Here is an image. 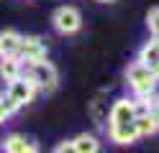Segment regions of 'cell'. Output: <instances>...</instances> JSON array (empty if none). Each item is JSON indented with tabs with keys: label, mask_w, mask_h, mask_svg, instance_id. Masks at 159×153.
<instances>
[{
	"label": "cell",
	"mask_w": 159,
	"mask_h": 153,
	"mask_svg": "<svg viewBox=\"0 0 159 153\" xmlns=\"http://www.w3.org/2000/svg\"><path fill=\"white\" fill-rule=\"evenodd\" d=\"M23 74L34 82L36 92H46L49 95V92H54L57 84H59V71H57V66L52 64V61H46V59L23 64Z\"/></svg>",
	"instance_id": "6da1fadb"
},
{
	"label": "cell",
	"mask_w": 159,
	"mask_h": 153,
	"mask_svg": "<svg viewBox=\"0 0 159 153\" xmlns=\"http://www.w3.org/2000/svg\"><path fill=\"white\" fill-rule=\"evenodd\" d=\"M126 84L131 89V95L139 97V95H152V92H157L159 79L154 77V71L149 66L139 64V61H131L126 66Z\"/></svg>",
	"instance_id": "7a4b0ae2"
},
{
	"label": "cell",
	"mask_w": 159,
	"mask_h": 153,
	"mask_svg": "<svg viewBox=\"0 0 159 153\" xmlns=\"http://www.w3.org/2000/svg\"><path fill=\"white\" fill-rule=\"evenodd\" d=\"M52 26L57 33L62 36H72L82 28V13L75 8V5H59L54 13H52Z\"/></svg>",
	"instance_id": "3957f363"
},
{
	"label": "cell",
	"mask_w": 159,
	"mask_h": 153,
	"mask_svg": "<svg viewBox=\"0 0 159 153\" xmlns=\"http://www.w3.org/2000/svg\"><path fill=\"white\" fill-rule=\"evenodd\" d=\"M34 97H36V87H34V82L28 79L26 74H21V77H18V79H13V82H8L5 100H11L18 110H21V107H26V105H31V102H34Z\"/></svg>",
	"instance_id": "277c9868"
},
{
	"label": "cell",
	"mask_w": 159,
	"mask_h": 153,
	"mask_svg": "<svg viewBox=\"0 0 159 153\" xmlns=\"http://www.w3.org/2000/svg\"><path fill=\"white\" fill-rule=\"evenodd\" d=\"M49 49H46V41L41 36H21V44H18L16 56L23 61V64H31V61H41L46 59Z\"/></svg>",
	"instance_id": "5b68a950"
},
{
	"label": "cell",
	"mask_w": 159,
	"mask_h": 153,
	"mask_svg": "<svg viewBox=\"0 0 159 153\" xmlns=\"http://www.w3.org/2000/svg\"><path fill=\"white\" fill-rule=\"evenodd\" d=\"M136 110H134V97H118L111 112H108V125H123V122H134Z\"/></svg>",
	"instance_id": "8992f818"
},
{
	"label": "cell",
	"mask_w": 159,
	"mask_h": 153,
	"mask_svg": "<svg viewBox=\"0 0 159 153\" xmlns=\"http://www.w3.org/2000/svg\"><path fill=\"white\" fill-rule=\"evenodd\" d=\"M105 133L116 146H131L139 140V133L134 122H123V125H105Z\"/></svg>",
	"instance_id": "52a82bcc"
},
{
	"label": "cell",
	"mask_w": 159,
	"mask_h": 153,
	"mask_svg": "<svg viewBox=\"0 0 159 153\" xmlns=\"http://www.w3.org/2000/svg\"><path fill=\"white\" fill-rule=\"evenodd\" d=\"M23 74V61L18 59V56H3L0 59V79L5 82H13Z\"/></svg>",
	"instance_id": "ba28073f"
},
{
	"label": "cell",
	"mask_w": 159,
	"mask_h": 153,
	"mask_svg": "<svg viewBox=\"0 0 159 153\" xmlns=\"http://www.w3.org/2000/svg\"><path fill=\"white\" fill-rule=\"evenodd\" d=\"M18 44H21V33L13 28H5L0 31V59L3 56H16Z\"/></svg>",
	"instance_id": "9c48e42d"
},
{
	"label": "cell",
	"mask_w": 159,
	"mask_h": 153,
	"mask_svg": "<svg viewBox=\"0 0 159 153\" xmlns=\"http://www.w3.org/2000/svg\"><path fill=\"white\" fill-rule=\"evenodd\" d=\"M108 112H111V105L105 102V92H100V95L90 102V115H93L98 128H105L108 125Z\"/></svg>",
	"instance_id": "30bf717a"
},
{
	"label": "cell",
	"mask_w": 159,
	"mask_h": 153,
	"mask_svg": "<svg viewBox=\"0 0 159 153\" xmlns=\"http://www.w3.org/2000/svg\"><path fill=\"white\" fill-rule=\"evenodd\" d=\"M136 61L152 69V66L157 64V61H159V41H157V38L146 41V44H144L141 49H139V54H136Z\"/></svg>",
	"instance_id": "8fae6325"
},
{
	"label": "cell",
	"mask_w": 159,
	"mask_h": 153,
	"mask_svg": "<svg viewBox=\"0 0 159 153\" xmlns=\"http://www.w3.org/2000/svg\"><path fill=\"white\" fill-rule=\"evenodd\" d=\"M77 153H100V138L93 133H80L77 138H72Z\"/></svg>",
	"instance_id": "7c38bea8"
},
{
	"label": "cell",
	"mask_w": 159,
	"mask_h": 153,
	"mask_svg": "<svg viewBox=\"0 0 159 153\" xmlns=\"http://www.w3.org/2000/svg\"><path fill=\"white\" fill-rule=\"evenodd\" d=\"M0 146H3V153H23L31 146V140L26 135H21V133H11V135H5V140Z\"/></svg>",
	"instance_id": "4fadbf2b"
},
{
	"label": "cell",
	"mask_w": 159,
	"mask_h": 153,
	"mask_svg": "<svg viewBox=\"0 0 159 153\" xmlns=\"http://www.w3.org/2000/svg\"><path fill=\"white\" fill-rule=\"evenodd\" d=\"M134 125H136L139 138H146V135L159 133V122H157L154 117H149V115H136V117H134Z\"/></svg>",
	"instance_id": "5bb4252c"
},
{
	"label": "cell",
	"mask_w": 159,
	"mask_h": 153,
	"mask_svg": "<svg viewBox=\"0 0 159 153\" xmlns=\"http://www.w3.org/2000/svg\"><path fill=\"white\" fill-rule=\"evenodd\" d=\"M146 28H149V33H152L154 38H159V5L157 8H149V13H146Z\"/></svg>",
	"instance_id": "9a60e30c"
},
{
	"label": "cell",
	"mask_w": 159,
	"mask_h": 153,
	"mask_svg": "<svg viewBox=\"0 0 159 153\" xmlns=\"http://www.w3.org/2000/svg\"><path fill=\"white\" fill-rule=\"evenodd\" d=\"M16 112H18V107L13 105L11 100H5V95H0V125H3L11 115H16Z\"/></svg>",
	"instance_id": "2e32d148"
},
{
	"label": "cell",
	"mask_w": 159,
	"mask_h": 153,
	"mask_svg": "<svg viewBox=\"0 0 159 153\" xmlns=\"http://www.w3.org/2000/svg\"><path fill=\"white\" fill-rule=\"evenodd\" d=\"M146 115H149V117H154V120L159 122V95H157V92L152 95V100H149V110H146Z\"/></svg>",
	"instance_id": "e0dca14e"
},
{
	"label": "cell",
	"mask_w": 159,
	"mask_h": 153,
	"mask_svg": "<svg viewBox=\"0 0 159 153\" xmlns=\"http://www.w3.org/2000/svg\"><path fill=\"white\" fill-rule=\"evenodd\" d=\"M52 153H77V151H75V143L72 140H62V143H57V146H54Z\"/></svg>",
	"instance_id": "ac0fdd59"
},
{
	"label": "cell",
	"mask_w": 159,
	"mask_h": 153,
	"mask_svg": "<svg viewBox=\"0 0 159 153\" xmlns=\"http://www.w3.org/2000/svg\"><path fill=\"white\" fill-rule=\"evenodd\" d=\"M23 153H41V151H39V148H36V146H34V143H31V146H28V148H26V151H23Z\"/></svg>",
	"instance_id": "d6986e66"
},
{
	"label": "cell",
	"mask_w": 159,
	"mask_h": 153,
	"mask_svg": "<svg viewBox=\"0 0 159 153\" xmlns=\"http://www.w3.org/2000/svg\"><path fill=\"white\" fill-rule=\"evenodd\" d=\"M152 71H154V77H157V79H159V61H157V64H154V66H152Z\"/></svg>",
	"instance_id": "ffe728a7"
},
{
	"label": "cell",
	"mask_w": 159,
	"mask_h": 153,
	"mask_svg": "<svg viewBox=\"0 0 159 153\" xmlns=\"http://www.w3.org/2000/svg\"><path fill=\"white\" fill-rule=\"evenodd\" d=\"M98 3H116V0H98Z\"/></svg>",
	"instance_id": "44dd1931"
},
{
	"label": "cell",
	"mask_w": 159,
	"mask_h": 153,
	"mask_svg": "<svg viewBox=\"0 0 159 153\" xmlns=\"http://www.w3.org/2000/svg\"><path fill=\"white\" fill-rule=\"evenodd\" d=\"M157 41H159V38H157Z\"/></svg>",
	"instance_id": "7402d4cb"
}]
</instances>
